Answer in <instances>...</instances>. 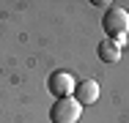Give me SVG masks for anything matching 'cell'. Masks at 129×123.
Returning a JSON list of instances; mask_svg holds the SVG:
<instances>
[{
	"mask_svg": "<svg viewBox=\"0 0 129 123\" xmlns=\"http://www.w3.org/2000/svg\"><path fill=\"white\" fill-rule=\"evenodd\" d=\"M104 30H107V38H113V41H124V36L129 33V11L126 8H121V6H113V8H107V14H104Z\"/></svg>",
	"mask_w": 129,
	"mask_h": 123,
	"instance_id": "cell-1",
	"label": "cell"
},
{
	"mask_svg": "<svg viewBox=\"0 0 129 123\" xmlns=\"http://www.w3.org/2000/svg\"><path fill=\"white\" fill-rule=\"evenodd\" d=\"M80 115H82V107L77 104L74 96L55 98V104L50 107V120L52 123H77Z\"/></svg>",
	"mask_w": 129,
	"mask_h": 123,
	"instance_id": "cell-2",
	"label": "cell"
},
{
	"mask_svg": "<svg viewBox=\"0 0 129 123\" xmlns=\"http://www.w3.org/2000/svg\"><path fill=\"white\" fill-rule=\"evenodd\" d=\"M74 79H72V74L69 71H52L50 77H47V90H50L55 98H66V96H72L74 93Z\"/></svg>",
	"mask_w": 129,
	"mask_h": 123,
	"instance_id": "cell-3",
	"label": "cell"
},
{
	"mask_svg": "<svg viewBox=\"0 0 129 123\" xmlns=\"http://www.w3.org/2000/svg\"><path fill=\"white\" fill-rule=\"evenodd\" d=\"M72 96L77 98L80 107H88V104H96L99 101V82L96 79H82L74 85V93Z\"/></svg>",
	"mask_w": 129,
	"mask_h": 123,
	"instance_id": "cell-4",
	"label": "cell"
},
{
	"mask_svg": "<svg viewBox=\"0 0 129 123\" xmlns=\"http://www.w3.org/2000/svg\"><path fill=\"white\" fill-rule=\"evenodd\" d=\"M96 52H99V60L102 63H118L121 60V44L113 41V38H102Z\"/></svg>",
	"mask_w": 129,
	"mask_h": 123,
	"instance_id": "cell-5",
	"label": "cell"
}]
</instances>
